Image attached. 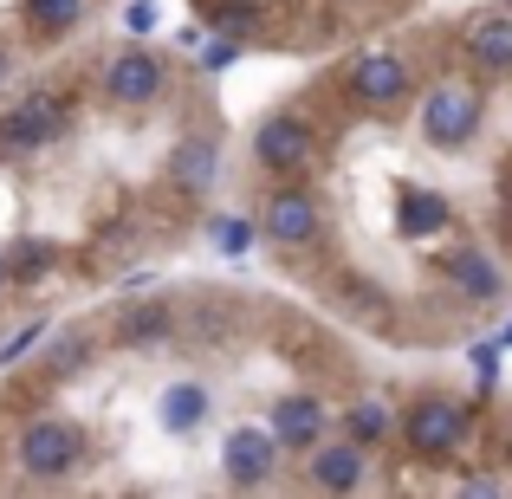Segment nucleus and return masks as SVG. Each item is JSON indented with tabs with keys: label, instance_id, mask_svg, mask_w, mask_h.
<instances>
[{
	"label": "nucleus",
	"instance_id": "obj_7",
	"mask_svg": "<svg viewBox=\"0 0 512 499\" xmlns=\"http://www.w3.org/2000/svg\"><path fill=\"white\" fill-rule=\"evenodd\" d=\"M72 130V104L59 98V91H26V98H13L7 111H0V163H33V156H46L52 143Z\"/></svg>",
	"mask_w": 512,
	"mask_h": 499
},
{
	"label": "nucleus",
	"instance_id": "obj_26",
	"mask_svg": "<svg viewBox=\"0 0 512 499\" xmlns=\"http://www.w3.org/2000/svg\"><path fill=\"white\" fill-rule=\"evenodd\" d=\"M39 337H46L39 325H26L20 337H7V344H0V363H20V350H26V344H39Z\"/></svg>",
	"mask_w": 512,
	"mask_h": 499
},
{
	"label": "nucleus",
	"instance_id": "obj_21",
	"mask_svg": "<svg viewBox=\"0 0 512 499\" xmlns=\"http://www.w3.org/2000/svg\"><path fill=\"white\" fill-rule=\"evenodd\" d=\"M91 350H98V331H59V337H46L39 376H46V383H65V376H78L91 363Z\"/></svg>",
	"mask_w": 512,
	"mask_h": 499
},
{
	"label": "nucleus",
	"instance_id": "obj_9",
	"mask_svg": "<svg viewBox=\"0 0 512 499\" xmlns=\"http://www.w3.org/2000/svg\"><path fill=\"white\" fill-rule=\"evenodd\" d=\"M279 454H286V441L273 435V422H240L221 441V480L240 493H260L279 480Z\"/></svg>",
	"mask_w": 512,
	"mask_h": 499
},
{
	"label": "nucleus",
	"instance_id": "obj_28",
	"mask_svg": "<svg viewBox=\"0 0 512 499\" xmlns=\"http://www.w3.org/2000/svg\"><path fill=\"white\" fill-rule=\"evenodd\" d=\"M13 286V266H7V253H0V292H7Z\"/></svg>",
	"mask_w": 512,
	"mask_h": 499
},
{
	"label": "nucleus",
	"instance_id": "obj_20",
	"mask_svg": "<svg viewBox=\"0 0 512 499\" xmlns=\"http://www.w3.org/2000/svg\"><path fill=\"white\" fill-rule=\"evenodd\" d=\"M331 305H338L344 318H357V325H383V318H389V292L376 286V279H363V273H338V279H331Z\"/></svg>",
	"mask_w": 512,
	"mask_h": 499
},
{
	"label": "nucleus",
	"instance_id": "obj_25",
	"mask_svg": "<svg viewBox=\"0 0 512 499\" xmlns=\"http://www.w3.org/2000/svg\"><path fill=\"white\" fill-rule=\"evenodd\" d=\"M493 188H500V227H506V240H512V156L500 163V182H493Z\"/></svg>",
	"mask_w": 512,
	"mask_h": 499
},
{
	"label": "nucleus",
	"instance_id": "obj_4",
	"mask_svg": "<svg viewBox=\"0 0 512 499\" xmlns=\"http://www.w3.org/2000/svg\"><path fill=\"white\" fill-rule=\"evenodd\" d=\"M422 111H415V124H422V143L428 150H441V156H461V150H474V137H480V124H487V91H480V78L467 72V78H435V85H422Z\"/></svg>",
	"mask_w": 512,
	"mask_h": 499
},
{
	"label": "nucleus",
	"instance_id": "obj_14",
	"mask_svg": "<svg viewBox=\"0 0 512 499\" xmlns=\"http://www.w3.org/2000/svg\"><path fill=\"white\" fill-rule=\"evenodd\" d=\"M169 337H182V305L169 299H130L111 318V344L117 350H163Z\"/></svg>",
	"mask_w": 512,
	"mask_h": 499
},
{
	"label": "nucleus",
	"instance_id": "obj_5",
	"mask_svg": "<svg viewBox=\"0 0 512 499\" xmlns=\"http://www.w3.org/2000/svg\"><path fill=\"white\" fill-rule=\"evenodd\" d=\"M253 169L266 175V182H299L305 169L325 156V124H318L305 104H279V111H266L260 124H253Z\"/></svg>",
	"mask_w": 512,
	"mask_h": 499
},
{
	"label": "nucleus",
	"instance_id": "obj_1",
	"mask_svg": "<svg viewBox=\"0 0 512 499\" xmlns=\"http://www.w3.org/2000/svg\"><path fill=\"white\" fill-rule=\"evenodd\" d=\"M7 461H13V480H20V487H65V480L85 474L91 435L72 415H26V422L13 428Z\"/></svg>",
	"mask_w": 512,
	"mask_h": 499
},
{
	"label": "nucleus",
	"instance_id": "obj_13",
	"mask_svg": "<svg viewBox=\"0 0 512 499\" xmlns=\"http://www.w3.org/2000/svg\"><path fill=\"white\" fill-rule=\"evenodd\" d=\"M214 175H221V130H188V137L169 150L163 182L182 201H201V195H214Z\"/></svg>",
	"mask_w": 512,
	"mask_h": 499
},
{
	"label": "nucleus",
	"instance_id": "obj_8",
	"mask_svg": "<svg viewBox=\"0 0 512 499\" xmlns=\"http://www.w3.org/2000/svg\"><path fill=\"white\" fill-rule=\"evenodd\" d=\"M169 85H175L169 59L150 52V46H124V52H111V59L98 65V98L111 104V111H130V117L156 111V104L169 98Z\"/></svg>",
	"mask_w": 512,
	"mask_h": 499
},
{
	"label": "nucleus",
	"instance_id": "obj_10",
	"mask_svg": "<svg viewBox=\"0 0 512 499\" xmlns=\"http://www.w3.org/2000/svg\"><path fill=\"white\" fill-rule=\"evenodd\" d=\"M454 52H461V65L480 78V85H493V78H512V13H506V7L467 13L461 33H454Z\"/></svg>",
	"mask_w": 512,
	"mask_h": 499
},
{
	"label": "nucleus",
	"instance_id": "obj_24",
	"mask_svg": "<svg viewBox=\"0 0 512 499\" xmlns=\"http://www.w3.org/2000/svg\"><path fill=\"white\" fill-rule=\"evenodd\" d=\"M208 234H214V240H221V247H227V253H247V240H253V234H260V227H247V221H227V214H221V221H208Z\"/></svg>",
	"mask_w": 512,
	"mask_h": 499
},
{
	"label": "nucleus",
	"instance_id": "obj_18",
	"mask_svg": "<svg viewBox=\"0 0 512 499\" xmlns=\"http://www.w3.org/2000/svg\"><path fill=\"white\" fill-rule=\"evenodd\" d=\"M454 227V208L435 188H402L396 195V240H435Z\"/></svg>",
	"mask_w": 512,
	"mask_h": 499
},
{
	"label": "nucleus",
	"instance_id": "obj_30",
	"mask_svg": "<svg viewBox=\"0 0 512 499\" xmlns=\"http://www.w3.org/2000/svg\"><path fill=\"white\" fill-rule=\"evenodd\" d=\"M506 344H512V331H506Z\"/></svg>",
	"mask_w": 512,
	"mask_h": 499
},
{
	"label": "nucleus",
	"instance_id": "obj_22",
	"mask_svg": "<svg viewBox=\"0 0 512 499\" xmlns=\"http://www.w3.org/2000/svg\"><path fill=\"white\" fill-rule=\"evenodd\" d=\"M59 260H65V247H59V240H46V234H26L20 247L7 253L13 279H46V273H59Z\"/></svg>",
	"mask_w": 512,
	"mask_h": 499
},
{
	"label": "nucleus",
	"instance_id": "obj_2",
	"mask_svg": "<svg viewBox=\"0 0 512 499\" xmlns=\"http://www.w3.org/2000/svg\"><path fill=\"white\" fill-rule=\"evenodd\" d=\"M474 422H480V409H474L467 396H448V389H422V396L402 402V428H396V441H402V454H409V461H422V467H448L454 454L474 441Z\"/></svg>",
	"mask_w": 512,
	"mask_h": 499
},
{
	"label": "nucleus",
	"instance_id": "obj_6",
	"mask_svg": "<svg viewBox=\"0 0 512 499\" xmlns=\"http://www.w3.org/2000/svg\"><path fill=\"white\" fill-rule=\"evenodd\" d=\"M253 227H260V240H273V247H286V253H305V247H318V240L331 234V201L318 195L312 182H273L260 195V208H253Z\"/></svg>",
	"mask_w": 512,
	"mask_h": 499
},
{
	"label": "nucleus",
	"instance_id": "obj_27",
	"mask_svg": "<svg viewBox=\"0 0 512 499\" xmlns=\"http://www.w3.org/2000/svg\"><path fill=\"white\" fill-rule=\"evenodd\" d=\"M506 480L500 474H461V493H500Z\"/></svg>",
	"mask_w": 512,
	"mask_h": 499
},
{
	"label": "nucleus",
	"instance_id": "obj_29",
	"mask_svg": "<svg viewBox=\"0 0 512 499\" xmlns=\"http://www.w3.org/2000/svg\"><path fill=\"white\" fill-rule=\"evenodd\" d=\"M0 78H7V52H0Z\"/></svg>",
	"mask_w": 512,
	"mask_h": 499
},
{
	"label": "nucleus",
	"instance_id": "obj_19",
	"mask_svg": "<svg viewBox=\"0 0 512 499\" xmlns=\"http://www.w3.org/2000/svg\"><path fill=\"white\" fill-rule=\"evenodd\" d=\"M396 428H402V409L396 402H383V396H357L344 409V435L350 441H363V448H389V441H396Z\"/></svg>",
	"mask_w": 512,
	"mask_h": 499
},
{
	"label": "nucleus",
	"instance_id": "obj_16",
	"mask_svg": "<svg viewBox=\"0 0 512 499\" xmlns=\"http://www.w3.org/2000/svg\"><path fill=\"white\" fill-rule=\"evenodd\" d=\"M208 409H214V389L195 383V376H175V383H163V396H156L163 435H195V428L208 422Z\"/></svg>",
	"mask_w": 512,
	"mask_h": 499
},
{
	"label": "nucleus",
	"instance_id": "obj_11",
	"mask_svg": "<svg viewBox=\"0 0 512 499\" xmlns=\"http://www.w3.org/2000/svg\"><path fill=\"white\" fill-rule=\"evenodd\" d=\"M370 480V448L350 435H325L318 448L299 454V487L312 493H357Z\"/></svg>",
	"mask_w": 512,
	"mask_h": 499
},
{
	"label": "nucleus",
	"instance_id": "obj_12",
	"mask_svg": "<svg viewBox=\"0 0 512 499\" xmlns=\"http://www.w3.org/2000/svg\"><path fill=\"white\" fill-rule=\"evenodd\" d=\"M435 273L448 279V292H454L461 305H474V312H480V305H493V299L506 292V266L493 260L480 240H461V247H448V253L435 260Z\"/></svg>",
	"mask_w": 512,
	"mask_h": 499
},
{
	"label": "nucleus",
	"instance_id": "obj_17",
	"mask_svg": "<svg viewBox=\"0 0 512 499\" xmlns=\"http://www.w3.org/2000/svg\"><path fill=\"white\" fill-rule=\"evenodd\" d=\"M91 0H20V26L33 46H59V39H72L78 26H85Z\"/></svg>",
	"mask_w": 512,
	"mask_h": 499
},
{
	"label": "nucleus",
	"instance_id": "obj_23",
	"mask_svg": "<svg viewBox=\"0 0 512 499\" xmlns=\"http://www.w3.org/2000/svg\"><path fill=\"white\" fill-rule=\"evenodd\" d=\"M208 20L221 26L227 39H253L266 26V7L260 0H208Z\"/></svg>",
	"mask_w": 512,
	"mask_h": 499
},
{
	"label": "nucleus",
	"instance_id": "obj_3",
	"mask_svg": "<svg viewBox=\"0 0 512 499\" xmlns=\"http://www.w3.org/2000/svg\"><path fill=\"white\" fill-rule=\"evenodd\" d=\"M338 98L357 117H383V124H389V117H402L415 104V65L402 59V52H389V46H363V52L344 59Z\"/></svg>",
	"mask_w": 512,
	"mask_h": 499
},
{
	"label": "nucleus",
	"instance_id": "obj_15",
	"mask_svg": "<svg viewBox=\"0 0 512 499\" xmlns=\"http://www.w3.org/2000/svg\"><path fill=\"white\" fill-rule=\"evenodd\" d=\"M273 435L286 441V454H305V448H318V441L331 435V402L318 396V389H292V396H279L273 402Z\"/></svg>",
	"mask_w": 512,
	"mask_h": 499
}]
</instances>
